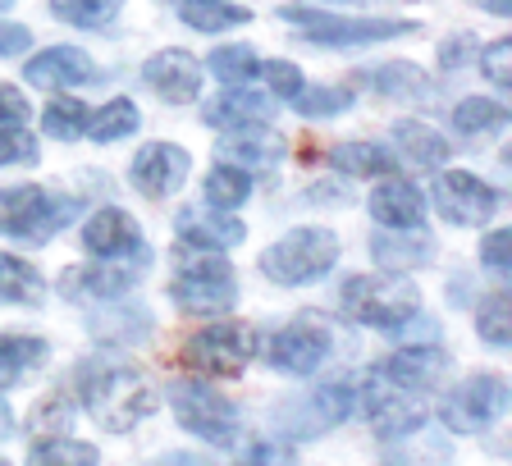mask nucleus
<instances>
[{
  "instance_id": "obj_33",
  "label": "nucleus",
  "mask_w": 512,
  "mask_h": 466,
  "mask_svg": "<svg viewBox=\"0 0 512 466\" xmlns=\"http://www.w3.org/2000/svg\"><path fill=\"white\" fill-rule=\"evenodd\" d=\"M55 19L74 23V28H110L124 10V0H51Z\"/></svg>"
},
{
  "instance_id": "obj_28",
  "label": "nucleus",
  "mask_w": 512,
  "mask_h": 466,
  "mask_svg": "<svg viewBox=\"0 0 512 466\" xmlns=\"http://www.w3.org/2000/svg\"><path fill=\"white\" fill-rule=\"evenodd\" d=\"M247 197H252V174L247 170L220 160V165L206 174V206H211V211H238Z\"/></svg>"
},
{
  "instance_id": "obj_12",
  "label": "nucleus",
  "mask_w": 512,
  "mask_h": 466,
  "mask_svg": "<svg viewBox=\"0 0 512 466\" xmlns=\"http://www.w3.org/2000/svg\"><path fill=\"white\" fill-rule=\"evenodd\" d=\"M188 151L174 142H147L128 165V183L147 197V202H165L188 183Z\"/></svg>"
},
{
  "instance_id": "obj_15",
  "label": "nucleus",
  "mask_w": 512,
  "mask_h": 466,
  "mask_svg": "<svg viewBox=\"0 0 512 466\" xmlns=\"http://www.w3.org/2000/svg\"><path fill=\"white\" fill-rule=\"evenodd\" d=\"M448 366H453V361H448L444 348H435V343H416V348L394 352V357L380 366V375L403 393H430V389L444 384Z\"/></svg>"
},
{
  "instance_id": "obj_35",
  "label": "nucleus",
  "mask_w": 512,
  "mask_h": 466,
  "mask_svg": "<svg viewBox=\"0 0 512 466\" xmlns=\"http://www.w3.org/2000/svg\"><path fill=\"white\" fill-rule=\"evenodd\" d=\"M92 444H78V439H42V444H32L28 453V466H96Z\"/></svg>"
},
{
  "instance_id": "obj_26",
  "label": "nucleus",
  "mask_w": 512,
  "mask_h": 466,
  "mask_svg": "<svg viewBox=\"0 0 512 466\" xmlns=\"http://www.w3.org/2000/svg\"><path fill=\"white\" fill-rule=\"evenodd\" d=\"M42 275L23 256L0 252V302L5 307H37L42 302Z\"/></svg>"
},
{
  "instance_id": "obj_18",
  "label": "nucleus",
  "mask_w": 512,
  "mask_h": 466,
  "mask_svg": "<svg viewBox=\"0 0 512 466\" xmlns=\"http://www.w3.org/2000/svg\"><path fill=\"white\" fill-rule=\"evenodd\" d=\"M92 55H83L78 46H51V51L32 55L23 64V78L32 87H42V92H64V87H83L92 83Z\"/></svg>"
},
{
  "instance_id": "obj_19",
  "label": "nucleus",
  "mask_w": 512,
  "mask_h": 466,
  "mask_svg": "<svg viewBox=\"0 0 512 466\" xmlns=\"http://www.w3.org/2000/svg\"><path fill=\"white\" fill-rule=\"evenodd\" d=\"M421 215H426V197L412 179H389L371 192V220L380 229H421Z\"/></svg>"
},
{
  "instance_id": "obj_45",
  "label": "nucleus",
  "mask_w": 512,
  "mask_h": 466,
  "mask_svg": "<svg viewBox=\"0 0 512 466\" xmlns=\"http://www.w3.org/2000/svg\"><path fill=\"white\" fill-rule=\"evenodd\" d=\"M32 46V32L23 23H0V60H10V55H23Z\"/></svg>"
},
{
  "instance_id": "obj_17",
  "label": "nucleus",
  "mask_w": 512,
  "mask_h": 466,
  "mask_svg": "<svg viewBox=\"0 0 512 466\" xmlns=\"http://www.w3.org/2000/svg\"><path fill=\"white\" fill-rule=\"evenodd\" d=\"M202 64L192 60L188 51H156L147 60V69H142V78H147L151 92H160L170 106H188V101H197V92H202Z\"/></svg>"
},
{
  "instance_id": "obj_1",
  "label": "nucleus",
  "mask_w": 512,
  "mask_h": 466,
  "mask_svg": "<svg viewBox=\"0 0 512 466\" xmlns=\"http://www.w3.org/2000/svg\"><path fill=\"white\" fill-rule=\"evenodd\" d=\"M78 393H83L87 416L110 435H128L156 412V389L133 366H92L78 380Z\"/></svg>"
},
{
  "instance_id": "obj_13",
  "label": "nucleus",
  "mask_w": 512,
  "mask_h": 466,
  "mask_svg": "<svg viewBox=\"0 0 512 466\" xmlns=\"http://www.w3.org/2000/svg\"><path fill=\"white\" fill-rule=\"evenodd\" d=\"M362 412L371 416L380 439H403V435H416V430L426 425V403H421V398H407V393L394 389L384 375H371V380H366Z\"/></svg>"
},
{
  "instance_id": "obj_3",
  "label": "nucleus",
  "mask_w": 512,
  "mask_h": 466,
  "mask_svg": "<svg viewBox=\"0 0 512 466\" xmlns=\"http://www.w3.org/2000/svg\"><path fill=\"white\" fill-rule=\"evenodd\" d=\"M170 293L183 311H192V316H224V311H234V302H238L234 265L215 252L188 247L179 270H174V279H170Z\"/></svg>"
},
{
  "instance_id": "obj_46",
  "label": "nucleus",
  "mask_w": 512,
  "mask_h": 466,
  "mask_svg": "<svg viewBox=\"0 0 512 466\" xmlns=\"http://www.w3.org/2000/svg\"><path fill=\"white\" fill-rule=\"evenodd\" d=\"M270 457H275V448L270 444H252L238 453V466H270Z\"/></svg>"
},
{
  "instance_id": "obj_44",
  "label": "nucleus",
  "mask_w": 512,
  "mask_h": 466,
  "mask_svg": "<svg viewBox=\"0 0 512 466\" xmlns=\"http://www.w3.org/2000/svg\"><path fill=\"white\" fill-rule=\"evenodd\" d=\"M28 119V101H23L19 87H5L0 83V128H14Z\"/></svg>"
},
{
  "instance_id": "obj_40",
  "label": "nucleus",
  "mask_w": 512,
  "mask_h": 466,
  "mask_svg": "<svg viewBox=\"0 0 512 466\" xmlns=\"http://www.w3.org/2000/svg\"><path fill=\"white\" fill-rule=\"evenodd\" d=\"M252 78H261V83H266L275 96H284V101H293V96L302 92V69L288 60H256Z\"/></svg>"
},
{
  "instance_id": "obj_50",
  "label": "nucleus",
  "mask_w": 512,
  "mask_h": 466,
  "mask_svg": "<svg viewBox=\"0 0 512 466\" xmlns=\"http://www.w3.org/2000/svg\"><path fill=\"white\" fill-rule=\"evenodd\" d=\"M174 5H183V0H174Z\"/></svg>"
},
{
  "instance_id": "obj_11",
  "label": "nucleus",
  "mask_w": 512,
  "mask_h": 466,
  "mask_svg": "<svg viewBox=\"0 0 512 466\" xmlns=\"http://www.w3.org/2000/svg\"><path fill=\"white\" fill-rule=\"evenodd\" d=\"M503 403H508V384L499 375H471V380H462L444 398L439 416H444V425L453 435H480L503 412Z\"/></svg>"
},
{
  "instance_id": "obj_48",
  "label": "nucleus",
  "mask_w": 512,
  "mask_h": 466,
  "mask_svg": "<svg viewBox=\"0 0 512 466\" xmlns=\"http://www.w3.org/2000/svg\"><path fill=\"white\" fill-rule=\"evenodd\" d=\"M485 5H490L494 14H508V0H485Z\"/></svg>"
},
{
  "instance_id": "obj_27",
  "label": "nucleus",
  "mask_w": 512,
  "mask_h": 466,
  "mask_svg": "<svg viewBox=\"0 0 512 466\" xmlns=\"http://www.w3.org/2000/svg\"><path fill=\"white\" fill-rule=\"evenodd\" d=\"M46 361V343L28 339V334H0V393L14 389L32 366Z\"/></svg>"
},
{
  "instance_id": "obj_16",
  "label": "nucleus",
  "mask_w": 512,
  "mask_h": 466,
  "mask_svg": "<svg viewBox=\"0 0 512 466\" xmlns=\"http://www.w3.org/2000/svg\"><path fill=\"white\" fill-rule=\"evenodd\" d=\"M83 247L96 256V261H115V256L147 252L138 220H133L128 211H119V206H101V211L83 224Z\"/></svg>"
},
{
  "instance_id": "obj_25",
  "label": "nucleus",
  "mask_w": 512,
  "mask_h": 466,
  "mask_svg": "<svg viewBox=\"0 0 512 466\" xmlns=\"http://www.w3.org/2000/svg\"><path fill=\"white\" fill-rule=\"evenodd\" d=\"M394 142H398V151H403L412 165H421V170H439V165L448 160V142L439 138L430 124H421V119H398Z\"/></svg>"
},
{
  "instance_id": "obj_6",
  "label": "nucleus",
  "mask_w": 512,
  "mask_h": 466,
  "mask_svg": "<svg viewBox=\"0 0 512 466\" xmlns=\"http://www.w3.org/2000/svg\"><path fill=\"white\" fill-rule=\"evenodd\" d=\"M279 14L316 46H375V42H394V37L416 32V23H403V19H348V14L302 10V5H284Z\"/></svg>"
},
{
  "instance_id": "obj_2",
  "label": "nucleus",
  "mask_w": 512,
  "mask_h": 466,
  "mask_svg": "<svg viewBox=\"0 0 512 466\" xmlns=\"http://www.w3.org/2000/svg\"><path fill=\"white\" fill-rule=\"evenodd\" d=\"M343 316H352L357 325H371L380 334H398L407 320L421 311V293L407 275L389 270V275H352L339 288Z\"/></svg>"
},
{
  "instance_id": "obj_37",
  "label": "nucleus",
  "mask_w": 512,
  "mask_h": 466,
  "mask_svg": "<svg viewBox=\"0 0 512 466\" xmlns=\"http://www.w3.org/2000/svg\"><path fill=\"white\" fill-rule=\"evenodd\" d=\"M206 69H211L220 83L243 87L247 78L256 74V51H252V46H215L211 60H206Z\"/></svg>"
},
{
  "instance_id": "obj_29",
  "label": "nucleus",
  "mask_w": 512,
  "mask_h": 466,
  "mask_svg": "<svg viewBox=\"0 0 512 466\" xmlns=\"http://www.w3.org/2000/svg\"><path fill=\"white\" fill-rule=\"evenodd\" d=\"M179 19L188 23L192 32H224V28H238L247 23L252 14L243 5H229V0H183L179 5Z\"/></svg>"
},
{
  "instance_id": "obj_21",
  "label": "nucleus",
  "mask_w": 512,
  "mask_h": 466,
  "mask_svg": "<svg viewBox=\"0 0 512 466\" xmlns=\"http://www.w3.org/2000/svg\"><path fill=\"white\" fill-rule=\"evenodd\" d=\"M270 115H275L270 96L247 92V87H229V92H220L211 106H206V124L224 128V133H234V128H261Z\"/></svg>"
},
{
  "instance_id": "obj_43",
  "label": "nucleus",
  "mask_w": 512,
  "mask_h": 466,
  "mask_svg": "<svg viewBox=\"0 0 512 466\" xmlns=\"http://www.w3.org/2000/svg\"><path fill=\"white\" fill-rule=\"evenodd\" d=\"M480 261L490 265L494 275H508V229H494L485 243H480Z\"/></svg>"
},
{
  "instance_id": "obj_8",
  "label": "nucleus",
  "mask_w": 512,
  "mask_h": 466,
  "mask_svg": "<svg viewBox=\"0 0 512 466\" xmlns=\"http://www.w3.org/2000/svg\"><path fill=\"white\" fill-rule=\"evenodd\" d=\"M170 407L188 435L206 439V444H234L238 435V407L224 398L215 384L206 380H174L170 384Z\"/></svg>"
},
{
  "instance_id": "obj_14",
  "label": "nucleus",
  "mask_w": 512,
  "mask_h": 466,
  "mask_svg": "<svg viewBox=\"0 0 512 466\" xmlns=\"http://www.w3.org/2000/svg\"><path fill=\"white\" fill-rule=\"evenodd\" d=\"M435 206L448 224H485L494 215V206H499V192L467 170H439Z\"/></svg>"
},
{
  "instance_id": "obj_39",
  "label": "nucleus",
  "mask_w": 512,
  "mask_h": 466,
  "mask_svg": "<svg viewBox=\"0 0 512 466\" xmlns=\"http://www.w3.org/2000/svg\"><path fill=\"white\" fill-rule=\"evenodd\" d=\"M480 339L490 348H508V293H494L480 302V316H476Z\"/></svg>"
},
{
  "instance_id": "obj_20",
  "label": "nucleus",
  "mask_w": 512,
  "mask_h": 466,
  "mask_svg": "<svg viewBox=\"0 0 512 466\" xmlns=\"http://www.w3.org/2000/svg\"><path fill=\"white\" fill-rule=\"evenodd\" d=\"M174 233H179L188 247H197V252H224V247H238L247 238V229L234 220L229 211H179V220H174Z\"/></svg>"
},
{
  "instance_id": "obj_31",
  "label": "nucleus",
  "mask_w": 512,
  "mask_h": 466,
  "mask_svg": "<svg viewBox=\"0 0 512 466\" xmlns=\"http://www.w3.org/2000/svg\"><path fill=\"white\" fill-rule=\"evenodd\" d=\"M362 83L384 96H426L430 92L426 74L416 64H380V69H366Z\"/></svg>"
},
{
  "instance_id": "obj_30",
  "label": "nucleus",
  "mask_w": 512,
  "mask_h": 466,
  "mask_svg": "<svg viewBox=\"0 0 512 466\" xmlns=\"http://www.w3.org/2000/svg\"><path fill=\"white\" fill-rule=\"evenodd\" d=\"M138 124H142L138 106L128 96H115L110 106H101L87 119V133H92V142H124L128 133H138Z\"/></svg>"
},
{
  "instance_id": "obj_41",
  "label": "nucleus",
  "mask_w": 512,
  "mask_h": 466,
  "mask_svg": "<svg viewBox=\"0 0 512 466\" xmlns=\"http://www.w3.org/2000/svg\"><path fill=\"white\" fill-rule=\"evenodd\" d=\"M32 160H37V138L28 128H0V165H32Z\"/></svg>"
},
{
  "instance_id": "obj_42",
  "label": "nucleus",
  "mask_w": 512,
  "mask_h": 466,
  "mask_svg": "<svg viewBox=\"0 0 512 466\" xmlns=\"http://www.w3.org/2000/svg\"><path fill=\"white\" fill-rule=\"evenodd\" d=\"M508 60H512V42H508V37H499L494 46H485V51H480V69H485V78H490L494 87H503V92L512 87V74H508L512 64Z\"/></svg>"
},
{
  "instance_id": "obj_49",
  "label": "nucleus",
  "mask_w": 512,
  "mask_h": 466,
  "mask_svg": "<svg viewBox=\"0 0 512 466\" xmlns=\"http://www.w3.org/2000/svg\"><path fill=\"white\" fill-rule=\"evenodd\" d=\"M5 5H10V0H0V10H5Z\"/></svg>"
},
{
  "instance_id": "obj_7",
  "label": "nucleus",
  "mask_w": 512,
  "mask_h": 466,
  "mask_svg": "<svg viewBox=\"0 0 512 466\" xmlns=\"http://www.w3.org/2000/svg\"><path fill=\"white\" fill-rule=\"evenodd\" d=\"M261 339L247 320H220V325H206L202 334H192L188 348H183V361L192 371L211 375V380H234V375L247 371V361L256 357Z\"/></svg>"
},
{
  "instance_id": "obj_36",
  "label": "nucleus",
  "mask_w": 512,
  "mask_h": 466,
  "mask_svg": "<svg viewBox=\"0 0 512 466\" xmlns=\"http://www.w3.org/2000/svg\"><path fill=\"white\" fill-rule=\"evenodd\" d=\"M503 119H508L503 101H485V96H467V101L453 106V128L458 133H494V128H503Z\"/></svg>"
},
{
  "instance_id": "obj_52",
  "label": "nucleus",
  "mask_w": 512,
  "mask_h": 466,
  "mask_svg": "<svg viewBox=\"0 0 512 466\" xmlns=\"http://www.w3.org/2000/svg\"><path fill=\"white\" fill-rule=\"evenodd\" d=\"M339 5H343V0H339Z\"/></svg>"
},
{
  "instance_id": "obj_47",
  "label": "nucleus",
  "mask_w": 512,
  "mask_h": 466,
  "mask_svg": "<svg viewBox=\"0 0 512 466\" xmlns=\"http://www.w3.org/2000/svg\"><path fill=\"white\" fill-rule=\"evenodd\" d=\"M156 466H211V462H202V457H188V453H170V457H160Z\"/></svg>"
},
{
  "instance_id": "obj_34",
  "label": "nucleus",
  "mask_w": 512,
  "mask_h": 466,
  "mask_svg": "<svg viewBox=\"0 0 512 466\" xmlns=\"http://www.w3.org/2000/svg\"><path fill=\"white\" fill-rule=\"evenodd\" d=\"M307 412L316 416V421H311V435L330 430V425H339L343 416L352 412V389L348 384H320V389L307 398Z\"/></svg>"
},
{
  "instance_id": "obj_24",
  "label": "nucleus",
  "mask_w": 512,
  "mask_h": 466,
  "mask_svg": "<svg viewBox=\"0 0 512 466\" xmlns=\"http://www.w3.org/2000/svg\"><path fill=\"white\" fill-rule=\"evenodd\" d=\"M330 165L348 179H389V174H398V156L384 142H339L330 151Z\"/></svg>"
},
{
  "instance_id": "obj_4",
  "label": "nucleus",
  "mask_w": 512,
  "mask_h": 466,
  "mask_svg": "<svg viewBox=\"0 0 512 466\" xmlns=\"http://www.w3.org/2000/svg\"><path fill=\"white\" fill-rule=\"evenodd\" d=\"M334 261H339V238L330 229H320V224H307V229L284 233L279 243H270L261 252V275L293 288L330 275Z\"/></svg>"
},
{
  "instance_id": "obj_23",
  "label": "nucleus",
  "mask_w": 512,
  "mask_h": 466,
  "mask_svg": "<svg viewBox=\"0 0 512 466\" xmlns=\"http://www.w3.org/2000/svg\"><path fill=\"white\" fill-rule=\"evenodd\" d=\"M371 252L375 261L384 265V270H416V265H426L430 252H435V243H430L421 229H380L371 238Z\"/></svg>"
},
{
  "instance_id": "obj_32",
  "label": "nucleus",
  "mask_w": 512,
  "mask_h": 466,
  "mask_svg": "<svg viewBox=\"0 0 512 466\" xmlns=\"http://www.w3.org/2000/svg\"><path fill=\"white\" fill-rule=\"evenodd\" d=\"M87 119H92V110H87L83 101L60 96V101H51V106L42 110V133H51V138H60V142H74L87 133Z\"/></svg>"
},
{
  "instance_id": "obj_5",
  "label": "nucleus",
  "mask_w": 512,
  "mask_h": 466,
  "mask_svg": "<svg viewBox=\"0 0 512 466\" xmlns=\"http://www.w3.org/2000/svg\"><path fill=\"white\" fill-rule=\"evenodd\" d=\"M78 215L69 197H51L37 183H19V188H0V233L5 238H28V243H46L64 224Z\"/></svg>"
},
{
  "instance_id": "obj_38",
  "label": "nucleus",
  "mask_w": 512,
  "mask_h": 466,
  "mask_svg": "<svg viewBox=\"0 0 512 466\" xmlns=\"http://www.w3.org/2000/svg\"><path fill=\"white\" fill-rule=\"evenodd\" d=\"M298 115H307V119H330V115H343V110L352 106V92L348 87H302L298 96Z\"/></svg>"
},
{
  "instance_id": "obj_22",
  "label": "nucleus",
  "mask_w": 512,
  "mask_h": 466,
  "mask_svg": "<svg viewBox=\"0 0 512 466\" xmlns=\"http://www.w3.org/2000/svg\"><path fill=\"white\" fill-rule=\"evenodd\" d=\"M215 156L238 170H275L284 160V138L275 133H256V128H234V138L215 142Z\"/></svg>"
},
{
  "instance_id": "obj_10",
  "label": "nucleus",
  "mask_w": 512,
  "mask_h": 466,
  "mask_svg": "<svg viewBox=\"0 0 512 466\" xmlns=\"http://www.w3.org/2000/svg\"><path fill=\"white\" fill-rule=\"evenodd\" d=\"M147 270V252L138 256H115V261H96V265H78L60 275V293L69 302H115L128 288L142 279Z\"/></svg>"
},
{
  "instance_id": "obj_9",
  "label": "nucleus",
  "mask_w": 512,
  "mask_h": 466,
  "mask_svg": "<svg viewBox=\"0 0 512 466\" xmlns=\"http://www.w3.org/2000/svg\"><path fill=\"white\" fill-rule=\"evenodd\" d=\"M330 348H334V329L316 311H307V316H298L270 339V366L284 375H316L325 366V357H330Z\"/></svg>"
},
{
  "instance_id": "obj_51",
  "label": "nucleus",
  "mask_w": 512,
  "mask_h": 466,
  "mask_svg": "<svg viewBox=\"0 0 512 466\" xmlns=\"http://www.w3.org/2000/svg\"><path fill=\"white\" fill-rule=\"evenodd\" d=\"M5 425H10V421H5ZM5 425H0V430H5Z\"/></svg>"
}]
</instances>
